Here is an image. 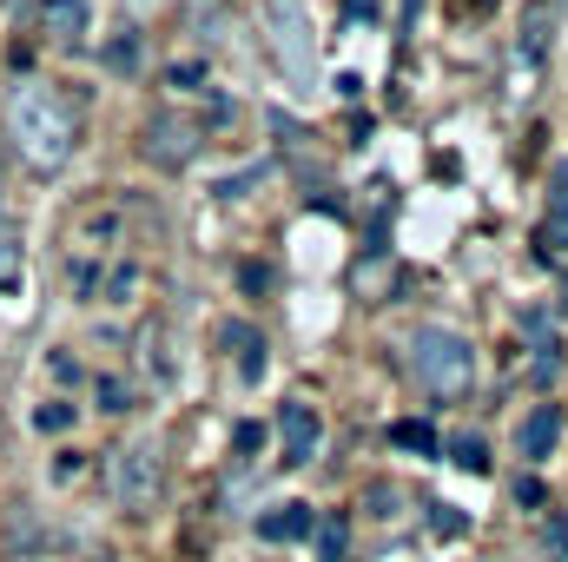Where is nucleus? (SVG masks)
<instances>
[{
    "mask_svg": "<svg viewBox=\"0 0 568 562\" xmlns=\"http://www.w3.org/2000/svg\"><path fill=\"white\" fill-rule=\"evenodd\" d=\"M317 550H324V562H344V550H351V530L331 516V523H317Z\"/></svg>",
    "mask_w": 568,
    "mask_h": 562,
    "instance_id": "nucleus-12",
    "label": "nucleus"
},
{
    "mask_svg": "<svg viewBox=\"0 0 568 562\" xmlns=\"http://www.w3.org/2000/svg\"><path fill=\"white\" fill-rule=\"evenodd\" d=\"M536 245H542V259H562V252H568V219H542Z\"/></svg>",
    "mask_w": 568,
    "mask_h": 562,
    "instance_id": "nucleus-13",
    "label": "nucleus"
},
{
    "mask_svg": "<svg viewBox=\"0 0 568 562\" xmlns=\"http://www.w3.org/2000/svg\"><path fill=\"white\" fill-rule=\"evenodd\" d=\"M449 456H456L463 470H489V450H483L476 436H456V443H449Z\"/></svg>",
    "mask_w": 568,
    "mask_h": 562,
    "instance_id": "nucleus-15",
    "label": "nucleus"
},
{
    "mask_svg": "<svg viewBox=\"0 0 568 562\" xmlns=\"http://www.w3.org/2000/svg\"><path fill=\"white\" fill-rule=\"evenodd\" d=\"M159 483H165V456H159L152 436L126 443V450H113V496H120V510L145 516V510L159 503Z\"/></svg>",
    "mask_w": 568,
    "mask_h": 562,
    "instance_id": "nucleus-3",
    "label": "nucleus"
},
{
    "mask_svg": "<svg viewBox=\"0 0 568 562\" xmlns=\"http://www.w3.org/2000/svg\"><path fill=\"white\" fill-rule=\"evenodd\" d=\"M429 530H436V536H449V543H456V536H463V530H469V516H463V510H449V503H436V510H429Z\"/></svg>",
    "mask_w": 568,
    "mask_h": 562,
    "instance_id": "nucleus-14",
    "label": "nucleus"
},
{
    "mask_svg": "<svg viewBox=\"0 0 568 562\" xmlns=\"http://www.w3.org/2000/svg\"><path fill=\"white\" fill-rule=\"evenodd\" d=\"M80 470H87V456H80V450H60V463H53V476H60V483H73Z\"/></svg>",
    "mask_w": 568,
    "mask_h": 562,
    "instance_id": "nucleus-19",
    "label": "nucleus"
},
{
    "mask_svg": "<svg viewBox=\"0 0 568 562\" xmlns=\"http://www.w3.org/2000/svg\"><path fill=\"white\" fill-rule=\"evenodd\" d=\"M390 443H397V450H417V456H436V450H443V443H436V430H429V423H417V418L390 423Z\"/></svg>",
    "mask_w": 568,
    "mask_h": 562,
    "instance_id": "nucleus-10",
    "label": "nucleus"
},
{
    "mask_svg": "<svg viewBox=\"0 0 568 562\" xmlns=\"http://www.w3.org/2000/svg\"><path fill=\"white\" fill-rule=\"evenodd\" d=\"M410 364H417L424 391H429V398H443V404H456V398H469V391H476V351H469V338H463V331L424 324V331H417Z\"/></svg>",
    "mask_w": 568,
    "mask_h": 562,
    "instance_id": "nucleus-2",
    "label": "nucleus"
},
{
    "mask_svg": "<svg viewBox=\"0 0 568 562\" xmlns=\"http://www.w3.org/2000/svg\"><path fill=\"white\" fill-rule=\"evenodd\" d=\"M53 378H60V384H80V364H73V358H60V351H53Z\"/></svg>",
    "mask_w": 568,
    "mask_h": 562,
    "instance_id": "nucleus-22",
    "label": "nucleus"
},
{
    "mask_svg": "<svg viewBox=\"0 0 568 562\" xmlns=\"http://www.w3.org/2000/svg\"><path fill=\"white\" fill-rule=\"evenodd\" d=\"M7 145H13L33 172H60V165L73 159V145H80V120H73V107H67L53 87L20 80L13 100H7Z\"/></svg>",
    "mask_w": 568,
    "mask_h": 562,
    "instance_id": "nucleus-1",
    "label": "nucleus"
},
{
    "mask_svg": "<svg viewBox=\"0 0 568 562\" xmlns=\"http://www.w3.org/2000/svg\"><path fill=\"white\" fill-rule=\"evenodd\" d=\"M40 7V27L53 33V40H87V0H33Z\"/></svg>",
    "mask_w": 568,
    "mask_h": 562,
    "instance_id": "nucleus-9",
    "label": "nucleus"
},
{
    "mask_svg": "<svg viewBox=\"0 0 568 562\" xmlns=\"http://www.w3.org/2000/svg\"><path fill=\"white\" fill-rule=\"evenodd\" d=\"M556 371H562V344H556V338H549V344H542V358H536V378H542V384H549V378H556Z\"/></svg>",
    "mask_w": 568,
    "mask_h": 562,
    "instance_id": "nucleus-16",
    "label": "nucleus"
},
{
    "mask_svg": "<svg viewBox=\"0 0 568 562\" xmlns=\"http://www.w3.org/2000/svg\"><path fill=\"white\" fill-rule=\"evenodd\" d=\"M317 530V510L311 503H284V510H265L258 516V536L265 543H297V536H311Z\"/></svg>",
    "mask_w": 568,
    "mask_h": 562,
    "instance_id": "nucleus-7",
    "label": "nucleus"
},
{
    "mask_svg": "<svg viewBox=\"0 0 568 562\" xmlns=\"http://www.w3.org/2000/svg\"><path fill=\"white\" fill-rule=\"evenodd\" d=\"M225 351L239 358V378H245V384H258V378H265V338H258L245 318H232V324H225Z\"/></svg>",
    "mask_w": 568,
    "mask_h": 562,
    "instance_id": "nucleus-8",
    "label": "nucleus"
},
{
    "mask_svg": "<svg viewBox=\"0 0 568 562\" xmlns=\"http://www.w3.org/2000/svg\"><path fill=\"white\" fill-rule=\"evenodd\" d=\"M100 411H113V418L126 411V391H120V378H106V384H100Z\"/></svg>",
    "mask_w": 568,
    "mask_h": 562,
    "instance_id": "nucleus-18",
    "label": "nucleus"
},
{
    "mask_svg": "<svg viewBox=\"0 0 568 562\" xmlns=\"http://www.w3.org/2000/svg\"><path fill=\"white\" fill-rule=\"evenodd\" d=\"M317 436H324L317 411L291 398V404L278 411V450H284V463H291V470H297V463H311V456H317Z\"/></svg>",
    "mask_w": 568,
    "mask_h": 562,
    "instance_id": "nucleus-5",
    "label": "nucleus"
},
{
    "mask_svg": "<svg viewBox=\"0 0 568 562\" xmlns=\"http://www.w3.org/2000/svg\"><path fill=\"white\" fill-rule=\"evenodd\" d=\"M33 423H40V430H67V404H47Z\"/></svg>",
    "mask_w": 568,
    "mask_h": 562,
    "instance_id": "nucleus-21",
    "label": "nucleus"
},
{
    "mask_svg": "<svg viewBox=\"0 0 568 562\" xmlns=\"http://www.w3.org/2000/svg\"><path fill=\"white\" fill-rule=\"evenodd\" d=\"M140 53H145L140 27H120V40L106 47V67H113V73H133V67H140Z\"/></svg>",
    "mask_w": 568,
    "mask_h": 562,
    "instance_id": "nucleus-11",
    "label": "nucleus"
},
{
    "mask_svg": "<svg viewBox=\"0 0 568 562\" xmlns=\"http://www.w3.org/2000/svg\"><path fill=\"white\" fill-rule=\"evenodd\" d=\"M165 80H172V87H179V93H199V67H192V60H185V67H172V73H165Z\"/></svg>",
    "mask_w": 568,
    "mask_h": 562,
    "instance_id": "nucleus-20",
    "label": "nucleus"
},
{
    "mask_svg": "<svg viewBox=\"0 0 568 562\" xmlns=\"http://www.w3.org/2000/svg\"><path fill=\"white\" fill-rule=\"evenodd\" d=\"M232 443H239L245 456H252V450H265V423H239V430H232Z\"/></svg>",
    "mask_w": 568,
    "mask_h": 562,
    "instance_id": "nucleus-17",
    "label": "nucleus"
},
{
    "mask_svg": "<svg viewBox=\"0 0 568 562\" xmlns=\"http://www.w3.org/2000/svg\"><path fill=\"white\" fill-rule=\"evenodd\" d=\"M192 152H199V127H192V120H172V113H159V120L145 127V159H152V165L179 172Z\"/></svg>",
    "mask_w": 568,
    "mask_h": 562,
    "instance_id": "nucleus-4",
    "label": "nucleus"
},
{
    "mask_svg": "<svg viewBox=\"0 0 568 562\" xmlns=\"http://www.w3.org/2000/svg\"><path fill=\"white\" fill-rule=\"evenodd\" d=\"M556 436H562V411H556V404H536V411H529V423L516 430V450H523L529 463H542V456L556 450Z\"/></svg>",
    "mask_w": 568,
    "mask_h": 562,
    "instance_id": "nucleus-6",
    "label": "nucleus"
}]
</instances>
